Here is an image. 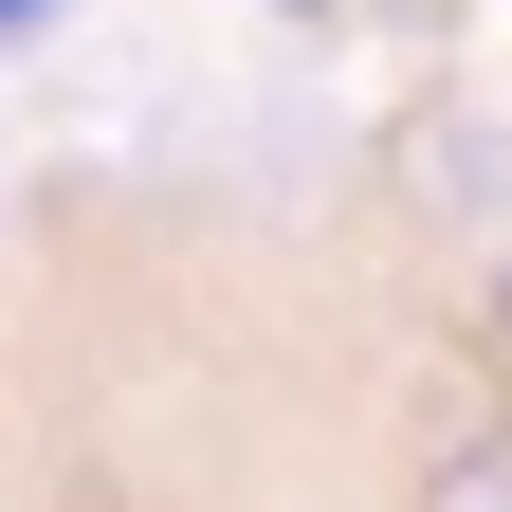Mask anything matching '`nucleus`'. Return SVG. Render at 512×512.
Listing matches in <instances>:
<instances>
[{
    "instance_id": "nucleus-1",
    "label": "nucleus",
    "mask_w": 512,
    "mask_h": 512,
    "mask_svg": "<svg viewBox=\"0 0 512 512\" xmlns=\"http://www.w3.org/2000/svg\"><path fill=\"white\" fill-rule=\"evenodd\" d=\"M19 19H55V0H0V37H19Z\"/></svg>"
}]
</instances>
